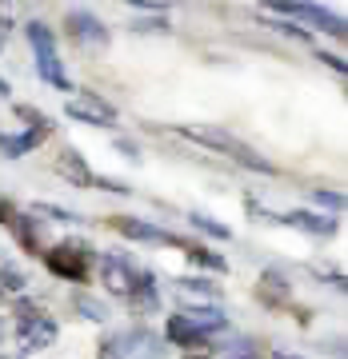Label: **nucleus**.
<instances>
[{
	"mask_svg": "<svg viewBox=\"0 0 348 359\" xmlns=\"http://www.w3.org/2000/svg\"><path fill=\"white\" fill-rule=\"evenodd\" d=\"M52 344H56V320H49V316H37L32 323L20 327V347L25 351H44Z\"/></svg>",
	"mask_w": 348,
	"mask_h": 359,
	"instance_id": "39448f33",
	"label": "nucleus"
},
{
	"mask_svg": "<svg viewBox=\"0 0 348 359\" xmlns=\"http://www.w3.org/2000/svg\"><path fill=\"white\" fill-rule=\"evenodd\" d=\"M68 28H72V36H77L80 44H92V48H104V44H108L104 25L96 20V16H89V13H72L68 16Z\"/></svg>",
	"mask_w": 348,
	"mask_h": 359,
	"instance_id": "423d86ee",
	"label": "nucleus"
},
{
	"mask_svg": "<svg viewBox=\"0 0 348 359\" xmlns=\"http://www.w3.org/2000/svg\"><path fill=\"white\" fill-rule=\"evenodd\" d=\"M184 136H193V140L208 144V148H220V152H228L236 164H245V168H257V172H272V164L264 160V156H257L248 144H240L236 136H228V132H220V128H208V124H188L184 128Z\"/></svg>",
	"mask_w": 348,
	"mask_h": 359,
	"instance_id": "f257e3e1",
	"label": "nucleus"
},
{
	"mask_svg": "<svg viewBox=\"0 0 348 359\" xmlns=\"http://www.w3.org/2000/svg\"><path fill=\"white\" fill-rule=\"evenodd\" d=\"M44 140V128H32V132H20V136H4V140H0V152L4 156H25V152H32V148H37V144Z\"/></svg>",
	"mask_w": 348,
	"mask_h": 359,
	"instance_id": "ddd939ff",
	"label": "nucleus"
},
{
	"mask_svg": "<svg viewBox=\"0 0 348 359\" xmlns=\"http://www.w3.org/2000/svg\"><path fill=\"white\" fill-rule=\"evenodd\" d=\"M37 316H40V311L32 308V304H16V323H20V327H25V323H32Z\"/></svg>",
	"mask_w": 348,
	"mask_h": 359,
	"instance_id": "b1692460",
	"label": "nucleus"
},
{
	"mask_svg": "<svg viewBox=\"0 0 348 359\" xmlns=\"http://www.w3.org/2000/svg\"><path fill=\"white\" fill-rule=\"evenodd\" d=\"M276 359H297V355H281V351H276Z\"/></svg>",
	"mask_w": 348,
	"mask_h": 359,
	"instance_id": "c85d7f7f",
	"label": "nucleus"
},
{
	"mask_svg": "<svg viewBox=\"0 0 348 359\" xmlns=\"http://www.w3.org/2000/svg\"><path fill=\"white\" fill-rule=\"evenodd\" d=\"M136 32H168L165 20H153V25H136Z\"/></svg>",
	"mask_w": 348,
	"mask_h": 359,
	"instance_id": "a878e982",
	"label": "nucleus"
},
{
	"mask_svg": "<svg viewBox=\"0 0 348 359\" xmlns=\"http://www.w3.org/2000/svg\"><path fill=\"white\" fill-rule=\"evenodd\" d=\"M184 359H208V355H184Z\"/></svg>",
	"mask_w": 348,
	"mask_h": 359,
	"instance_id": "c756f323",
	"label": "nucleus"
},
{
	"mask_svg": "<svg viewBox=\"0 0 348 359\" xmlns=\"http://www.w3.org/2000/svg\"><path fill=\"white\" fill-rule=\"evenodd\" d=\"M0 339H4V320H0Z\"/></svg>",
	"mask_w": 348,
	"mask_h": 359,
	"instance_id": "7c9ffc66",
	"label": "nucleus"
},
{
	"mask_svg": "<svg viewBox=\"0 0 348 359\" xmlns=\"http://www.w3.org/2000/svg\"><path fill=\"white\" fill-rule=\"evenodd\" d=\"M116 228H120V236H129V240H144V244H176V236H168L165 228L144 224V219H116Z\"/></svg>",
	"mask_w": 348,
	"mask_h": 359,
	"instance_id": "0eeeda50",
	"label": "nucleus"
},
{
	"mask_svg": "<svg viewBox=\"0 0 348 359\" xmlns=\"http://www.w3.org/2000/svg\"><path fill=\"white\" fill-rule=\"evenodd\" d=\"M129 299H132V308H136V311H156V304H160L153 280H136V283H132V292H129Z\"/></svg>",
	"mask_w": 348,
	"mask_h": 359,
	"instance_id": "2eb2a0df",
	"label": "nucleus"
},
{
	"mask_svg": "<svg viewBox=\"0 0 348 359\" xmlns=\"http://www.w3.org/2000/svg\"><path fill=\"white\" fill-rule=\"evenodd\" d=\"M188 256L196 259V264H205V268H212V271H224V259L220 256H212V252H205V248H184Z\"/></svg>",
	"mask_w": 348,
	"mask_h": 359,
	"instance_id": "aec40b11",
	"label": "nucleus"
},
{
	"mask_svg": "<svg viewBox=\"0 0 348 359\" xmlns=\"http://www.w3.org/2000/svg\"><path fill=\"white\" fill-rule=\"evenodd\" d=\"M181 292L196 295V299H217L220 287H217V283H208V280H184V283H181Z\"/></svg>",
	"mask_w": 348,
	"mask_h": 359,
	"instance_id": "6ab92c4d",
	"label": "nucleus"
},
{
	"mask_svg": "<svg viewBox=\"0 0 348 359\" xmlns=\"http://www.w3.org/2000/svg\"><path fill=\"white\" fill-rule=\"evenodd\" d=\"M101 271H104V283H108V287H112V292H124L129 295L132 292V271H129V264H124V259L120 256H104L101 259Z\"/></svg>",
	"mask_w": 348,
	"mask_h": 359,
	"instance_id": "9d476101",
	"label": "nucleus"
},
{
	"mask_svg": "<svg viewBox=\"0 0 348 359\" xmlns=\"http://www.w3.org/2000/svg\"><path fill=\"white\" fill-rule=\"evenodd\" d=\"M281 13H288V16H304V20H312V25H321L328 36H344L348 28H344V20L340 16H333V13H324L321 4H276Z\"/></svg>",
	"mask_w": 348,
	"mask_h": 359,
	"instance_id": "20e7f679",
	"label": "nucleus"
},
{
	"mask_svg": "<svg viewBox=\"0 0 348 359\" xmlns=\"http://www.w3.org/2000/svg\"><path fill=\"white\" fill-rule=\"evenodd\" d=\"M84 264H89V252L77 248V244L52 248L49 252V268L56 271V276H68V280H80V276H84Z\"/></svg>",
	"mask_w": 348,
	"mask_h": 359,
	"instance_id": "7ed1b4c3",
	"label": "nucleus"
},
{
	"mask_svg": "<svg viewBox=\"0 0 348 359\" xmlns=\"http://www.w3.org/2000/svg\"><path fill=\"white\" fill-rule=\"evenodd\" d=\"M0 96H8V84H4V80H0Z\"/></svg>",
	"mask_w": 348,
	"mask_h": 359,
	"instance_id": "cd10ccee",
	"label": "nucleus"
},
{
	"mask_svg": "<svg viewBox=\"0 0 348 359\" xmlns=\"http://www.w3.org/2000/svg\"><path fill=\"white\" fill-rule=\"evenodd\" d=\"M77 311L84 316V320H92V323L108 320V308H104L101 299H92V295H77Z\"/></svg>",
	"mask_w": 348,
	"mask_h": 359,
	"instance_id": "f3484780",
	"label": "nucleus"
},
{
	"mask_svg": "<svg viewBox=\"0 0 348 359\" xmlns=\"http://www.w3.org/2000/svg\"><path fill=\"white\" fill-rule=\"evenodd\" d=\"M112 347H124V355L129 359H156L160 355V344H156L148 332H132V335H124V339H116ZM120 355V359H124Z\"/></svg>",
	"mask_w": 348,
	"mask_h": 359,
	"instance_id": "1a4fd4ad",
	"label": "nucleus"
},
{
	"mask_svg": "<svg viewBox=\"0 0 348 359\" xmlns=\"http://www.w3.org/2000/svg\"><path fill=\"white\" fill-rule=\"evenodd\" d=\"M0 283H4V287H8V292H20V287H25V276H20V271L16 268H0Z\"/></svg>",
	"mask_w": 348,
	"mask_h": 359,
	"instance_id": "4be33fe9",
	"label": "nucleus"
},
{
	"mask_svg": "<svg viewBox=\"0 0 348 359\" xmlns=\"http://www.w3.org/2000/svg\"><path fill=\"white\" fill-rule=\"evenodd\" d=\"M56 172H60L65 180H72V184H80V188H89L92 180H96V176L89 172V168L80 164V156H77V152H65V156H56Z\"/></svg>",
	"mask_w": 348,
	"mask_h": 359,
	"instance_id": "f8f14e48",
	"label": "nucleus"
},
{
	"mask_svg": "<svg viewBox=\"0 0 348 359\" xmlns=\"http://www.w3.org/2000/svg\"><path fill=\"white\" fill-rule=\"evenodd\" d=\"M193 228L208 231V236H217V240H228V228H224V224H217V219H208V216H193Z\"/></svg>",
	"mask_w": 348,
	"mask_h": 359,
	"instance_id": "412c9836",
	"label": "nucleus"
},
{
	"mask_svg": "<svg viewBox=\"0 0 348 359\" xmlns=\"http://www.w3.org/2000/svg\"><path fill=\"white\" fill-rule=\"evenodd\" d=\"M37 68L40 76L49 80V84H56L60 92H68V76H65V65L56 60V52H37Z\"/></svg>",
	"mask_w": 348,
	"mask_h": 359,
	"instance_id": "4468645a",
	"label": "nucleus"
},
{
	"mask_svg": "<svg viewBox=\"0 0 348 359\" xmlns=\"http://www.w3.org/2000/svg\"><path fill=\"white\" fill-rule=\"evenodd\" d=\"M316 204H324V208H340L344 200H340L336 192H316Z\"/></svg>",
	"mask_w": 348,
	"mask_h": 359,
	"instance_id": "393cba45",
	"label": "nucleus"
},
{
	"mask_svg": "<svg viewBox=\"0 0 348 359\" xmlns=\"http://www.w3.org/2000/svg\"><path fill=\"white\" fill-rule=\"evenodd\" d=\"M68 116L72 120H84V124H101V128H108V124H116V108L112 104H104L101 96H77V100H68Z\"/></svg>",
	"mask_w": 348,
	"mask_h": 359,
	"instance_id": "f03ea898",
	"label": "nucleus"
},
{
	"mask_svg": "<svg viewBox=\"0 0 348 359\" xmlns=\"http://www.w3.org/2000/svg\"><path fill=\"white\" fill-rule=\"evenodd\" d=\"M32 212H40V216H52V219H60V224H72V212H65V208H52V204H37Z\"/></svg>",
	"mask_w": 348,
	"mask_h": 359,
	"instance_id": "5701e85b",
	"label": "nucleus"
},
{
	"mask_svg": "<svg viewBox=\"0 0 348 359\" xmlns=\"http://www.w3.org/2000/svg\"><path fill=\"white\" fill-rule=\"evenodd\" d=\"M168 339H176V344H196L200 335H196L193 327L181 320V316H172V320H168Z\"/></svg>",
	"mask_w": 348,
	"mask_h": 359,
	"instance_id": "a211bd4d",
	"label": "nucleus"
},
{
	"mask_svg": "<svg viewBox=\"0 0 348 359\" xmlns=\"http://www.w3.org/2000/svg\"><path fill=\"white\" fill-rule=\"evenodd\" d=\"M101 359H120V351H116L112 344H104V347H101Z\"/></svg>",
	"mask_w": 348,
	"mask_h": 359,
	"instance_id": "bb28decb",
	"label": "nucleus"
},
{
	"mask_svg": "<svg viewBox=\"0 0 348 359\" xmlns=\"http://www.w3.org/2000/svg\"><path fill=\"white\" fill-rule=\"evenodd\" d=\"M25 32H28V40H32V48H37V52H56V40H52L49 25H40V20H32V25H28Z\"/></svg>",
	"mask_w": 348,
	"mask_h": 359,
	"instance_id": "dca6fc26",
	"label": "nucleus"
},
{
	"mask_svg": "<svg viewBox=\"0 0 348 359\" xmlns=\"http://www.w3.org/2000/svg\"><path fill=\"white\" fill-rule=\"evenodd\" d=\"M181 320L188 323V327H193V332L200 335V339H205L208 332H220V327L228 323L220 308H188V311H181Z\"/></svg>",
	"mask_w": 348,
	"mask_h": 359,
	"instance_id": "6e6552de",
	"label": "nucleus"
},
{
	"mask_svg": "<svg viewBox=\"0 0 348 359\" xmlns=\"http://www.w3.org/2000/svg\"><path fill=\"white\" fill-rule=\"evenodd\" d=\"M284 224H292V228H300V231H312V236H333L336 231V219L312 216V212H292V216H284Z\"/></svg>",
	"mask_w": 348,
	"mask_h": 359,
	"instance_id": "9b49d317",
	"label": "nucleus"
}]
</instances>
